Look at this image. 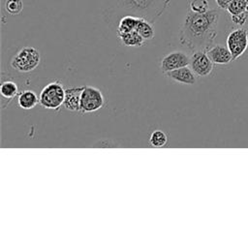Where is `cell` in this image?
<instances>
[{
  "label": "cell",
  "mask_w": 248,
  "mask_h": 248,
  "mask_svg": "<svg viewBox=\"0 0 248 248\" xmlns=\"http://www.w3.org/2000/svg\"><path fill=\"white\" fill-rule=\"evenodd\" d=\"M170 0H103L102 16L110 26L117 25L124 16L142 17L152 24L169 8Z\"/></svg>",
  "instance_id": "2"
},
{
  "label": "cell",
  "mask_w": 248,
  "mask_h": 248,
  "mask_svg": "<svg viewBox=\"0 0 248 248\" xmlns=\"http://www.w3.org/2000/svg\"><path fill=\"white\" fill-rule=\"evenodd\" d=\"M41 55L37 48L24 46L20 48L11 60V67L19 73L34 71L40 64Z\"/></svg>",
  "instance_id": "4"
},
{
  "label": "cell",
  "mask_w": 248,
  "mask_h": 248,
  "mask_svg": "<svg viewBox=\"0 0 248 248\" xmlns=\"http://www.w3.org/2000/svg\"><path fill=\"white\" fill-rule=\"evenodd\" d=\"M188 9L196 13H205L209 10V3L207 0H192Z\"/></svg>",
  "instance_id": "20"
},
{
  "label": "cell",
  "mask_w": 248,
  "mask_h": 248,
  "mask_svg": "<svg viewBox=\"0 0 248 248\" xmlns=\"http://www.w3.org/2000/svg\"><path fill=\"white\" fill-rule=\"evenodd\" d=\"M136 31L145 40V41H150L154 38V35H155V32H154V29H153V26H152V23L144 18H141L140 19V22L137 26V29Z\"/></svg>",
  "instance_id": "16"
},
{
  "label": "cell",
  "mask_w": 248,
  "mask_h": 248,
  "mask_svg": "<svg viewBox=\"0 0 248 248\" xmlns=\"http://www.w3.org/2000/svg\"><path fill=\"white\" fill-rule=\"evenodd\" d=\"M39 103V97L35 91L25 89L19 92L17 96V105L23 109H31L35 108Z\"/></svg>",
  "instance_id": "13"
},
{
  "label": "cell",
  "mask_w": 248,
  "mask_h": 248,
  "mask_svg": "<svg viewBox=\"0 0 248 248\" xmlns=\"http://www.w3.org/2000/svg\"><path fill=\"white\" fill-rule=\"evenodd\" d=\"M65 89L58 80L47 83L41 91L39 96L40 105L46 109L59 110L64 104Z\"/></svg>",
  "instance_id": "3"
},
{
  "label": "cell",
  "mask_w": 248,
  "mask_h": 248,
  "mask_svg": "<svg viewBox=\"0 0 248 248\" xmlns=\"http://www.w3.org/2000/svg\"><path fill=\"white\" fill-rule=\"evenodd\" d=\"M4 7L8 14L12 16H17L23 9V2L22 0H6Z\"/></svg>",
  "instance_id": "19"
},
{
  "label": "cell",
  "mask_w": 248,
  "mask_h": 248,
  "mask_svg": "<svg viewBox=\"0 0 248 248\" xmlns=\"http://www.w3.org/2000/svg\"><path fill=\"white\" fill-rule=\"evenodd\" d=\"M166 77L170 78V79L187 85H194L197 81L196 74L193 72V70L190 68V66H184L181 68H178L176 70L168 72L164 74Z\"/></svg>",
  "instance_id": "9"
},
{
  "label": "cell",
  "mask_w": 248,
  "mask_h": 248,
  "mask_svg": "<svg viewBox=\"0 0 248 248\" xmlns=\"http://www.w3.org/2000/svg\"><path fill=\"white\" fill-rule=\"evenodd\" d=\"M168 142V136L162 130H154L149 137V144L153 147H164Z\"/></svg>",
  "instance_id": "17"
},
{
  "label": "cell",
  "mask_w": 248,
  "mask_h": 248,
  "mask_svg": "<svg viewBox=\"0 0 248 248\" xmlns=\"http://www.w3.org/2000/svg\"><path fill=\"white\" fill-rule=\"evenodd\" d=\"M190 68L198 77H206L211 74L214 63L208 57L206 50H196L193 51L190 56Z\"/></svg>",
  "instance_id": "7"
},
{
  "label": "cell",
  "mask_w": 248,
  "mask_h": 248,
  "mask_svg": "<svg viewBox=\"0 0 248 248\" xmlns=\"http://www.w3.org/2000/svg\"><path fill=\"white\" fill-rule=\"evenodd\" d=\"M231 19H232V22L234 24V25H237V26H244L246 25V22H247V15L246 13H242V14H239V15H234V16H231Z\"/></svg>",
  "instance_id": "21"
},
{
  "label": "cell",
  "mask_w": 248,
  "mask_h": 248,
  "mask_svg": "<svg viewBox=\"0 0 248 248\" xmlns=\"http://www.w3.org/2000/svg\"><path fill=\"white\" fill-rule=\"evenodd\" d=\"M119 41L123 46H141L146 42L136 30L124 34L117 35Z\"/></svg>",
  "instance_id": "15"
},
{
  "label": "cell",
  "mask_w": 248,
  "mask_h": 248,
  "mask_svg": "<svg viewBox=\"0 0 248 248\" xmlns=\"http://www.w3.org/2000/svg\"><path fill=\"white\" fill-rule=\"evenodd\" d=\"M190 64V56L184 51L174 50L166 54L160 62V68L162 72L168 73L178 68L189 66Z\"/></svg>",
  "instance_id": "8"
},
{
  "label": "cell",
  "mask_w": 248,
  "mask_h": 248,
  "mask_svg": "<svg viewBox=\"0 0 248 248\" xmlns=\"http://www.w3.org/2000/svg\"><path fill=\"white\" fill-rule=\"evenodd\" d=\"M220 18L218 9H209L205 13L187 10L179 31V43L191 51L207 50L213 46L217 36Z\"/></svg>",
  "instance_id": "1"
},
{
  "label": "cell",
  "mask_w": 248,
  "mask_h": 248,
  "mask_svg": "<svg viewBox=\"0 0 248 248\" xmlns=\"http://www.w3.org/2000/svg\"><path fill=\"white\" fill-rule=\"evenodd\" d=\"M227 46L230 49L233 60L240 57L248 46L247 29L240 27L231 31L227 37Z\"/></svg>",
  "instance_id": "6"
},
{
  "label": "cell",
  "mask_w": 248,
  "mask_h": 248,
  "mask_svg": "<svg viewBox=\"0 0 248 248\" xmlns=\"http://www.w3.org/2000/svg\"><path fill=\"white\" fill-rule=\"evenodd\" d=\"M231 1L232 0H215L217 6L220 9H222V10H227V8H228L229 4L231 3Z\"/></svg>",
  "instance_id": "22"
},
{
  "label": "cell",
  "mask_w": 248,
  "mask_h": 248,
  "mask_svg": "<svg viewBox=\"0 0 248 248\" xmlns=\"http://www.w3.org/2000/svg\"><path fill=\"white\" fill-rule=\"evenodd\" d=\"M246 15H247V22H246V25H248V0H247V8H246Z\"/></svg>",
  "instance_id": "23"
},
{
  "label": "cell",
  "mask_w": 248,
  "mask_h": 248,
  "mask_svg": "<svg viewBox=\"0 0 248 248\" xmlns=\"http://www.w3.org/2000/svg\"><path fill=\"white\" fill-rule=\"evenodd\" d=\"M246 8L247 0H232L226 11L231 16H234L246 12Z\"/></svg>",
  "instance_id": "18"
},
{
  "label": "cell",
  "mask_w": 248,
  "mask_h": 248,
  "mask_svg": "<svg viewBox=\"0 0 248 248\" xmlns=\"http://www.w3.org/2000/svg\"><path fill=\"white\" fill-rule=\"evenodd\" d=\"M104 104L105 97L100 89L90 85L83 86L80 98V113L85 114L97 111L104 106Z\"/></svg>",
  "instance_id": "5"
},
{
  "label": "cell",
  "mask_w": 248,
  "mask_h": 248,
  "mask_svg": "<svg viewBox=\"0 0 248 248\" xmlns=\"http://www.w3.org/2000/svg\"><path fill=\"white\" fill-rule=\"evenodd\" d=\"M0 94L2 97V102L7 101L11 103L19 94L17 83L12 78L3 79L0 84Z\"/></svg>",
  "instance_id": "12"
},
{
  "label": "cell",
  "mask_w": 248,
  "mask_h": 248,
  "mask_svg": "<svg viewBox=\"0 0 248 248\" xmlns=\"http://www.w3.org/2000/svg\"><path fill=\"white\" fill-rule=\"evenodd\" d=\"M206 53L214 64L225 65L229 64L231 61L233 60L228 46H225L223 45H213L206 50Z\"/></svg>",
  "instance_id": "10"
},
{
  "label": "cell",
  "mask_w": 248,
  "mask_h": 248,
  "mask_svg": "<svg viewBox=\"0 0 248 248\" xmlns=\"http://www.w3.org/2000/svg\"><path fill=\"white\" fill-rule=\"evenodd\" d=\"M140 17L135 16H130V15L122 16L119 19V21L116 25L117 35L128 33V32H131V31H135L137 29V26H138L139 22H140Z\"/></svg>",
  "instance_id": "14"
},
{
  "label": "cell",
  "mask_w": 248,
  "mask_h": 248,
  "mask_svg": "<svg viewBox=\"0 0 248 248\" xmlns=\"http://www.w3.org/2000/svg\"><path fill=\"white\" fill-rule=\"evenodd\" d=\"M83 86H72L65 89L63 107L70 111H79L80 98Z\"/></svg>",
  "instance_id": "11"
}]
</instances>
